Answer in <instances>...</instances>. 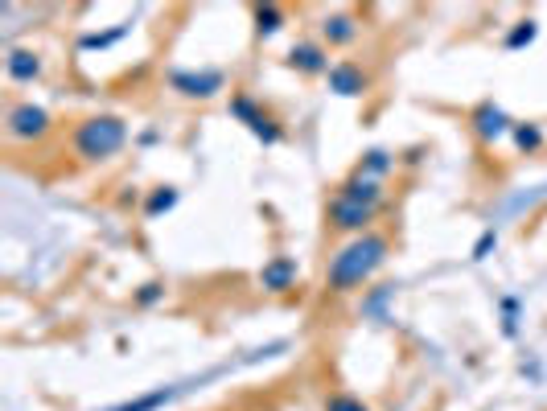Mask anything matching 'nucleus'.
Segmentation results:
<instances>
[{
	"mask_svg": "<svg viewBox=\"0 0 547 411\" xmlns=\"http://www.w3.org/2000/svg\"><path fill=\"white\" fill-rule=\"evenodd\" d=\"M387 251H391L387 235H374V230L342 243L338 251H333V259L325 263V288L338 296L358 292L363 284H371V279L379 276V268L387 263Z\"/></svg>",
	"mask_w": 547,
	"mask_h": 411,
	"instance_id": "f257e3e1",
	"label": "nucleus"
},
{
	"mask_svg": "<svg viewBox=\"0 0 547 411\" xmlns=\"http://www.w3.org/2000/svg\"><path fill=\"white\" fill-rule=\"evenodd\" d=\"M383 202H387V189L383 181L374 177H363V173H350L330 197V227L338 235H366L371 222L379 218Z\"/></svg>",
	"mask_w": 547,
	"mask_h": 411,
	"instance_id": "f03ea898",
	"label": "nucleus"
},
{
	"mask_svg": "<svg viewBox=\"0 0 547 411\" xmlns=\"http://www.w3.org/2000/svg\"><path fill=\"white\" fill-rule=\"evenodd\" d=\"M124 144H128V123H124V115H111V111L87 115V120H79V128L70 132V148H75V156L87 164L111 161Z\"/></svg>",
	"mask_w": 547,
	"mask_h": 411,
	"instance_id": "7ed1b4c3",
	"label": "nucleus"
},
{
	"mask_svg": "<svg viewBox=\"0 0 547 411\" xmlns=\"http://www.w3.org/2000/svg\"><path fill=\"white\" fill-rule=\"evenodd\" d=\"M231 115H235V120L247 123L251 136L264 140V144H280V140H284L280 120H276L272 111H264V107H259L256 99L247 95V90H235V95H231Z\"/></svg>",
	"mask_w": 547,
	"mask_h": 411,
	"instance_id": "20e7f679",
	"label": "nucleus"
},
{
	"mask_svg": "<svg viewBox=\"0 0 547 411\" xmlns=\"http://www.w3.org/2000/svg\"><path fill=\"white\" fill-rule=\"evenodd\" d=\"M50 128H54L50 111L37 107V103H13L9 111H5V132H9V140H17V144L42 140Z\"/></svg>",
	"mask_w": 547,
	"mask_h": 411,
	"instance_id": "39448f33",
	"label": "nucleus"
},
{
	"mask_svg": "<svg viewBox=\"0 0 547 411\" xmlns=\"http://www.w3.org/2000/svg\"><path fill=\"white\" fill-rule=\"evenodd\" d=\"M325 82H330V90L342 99H363L366 90H371V74H366L363 62H354V58H338V62L330 66V74H325Z\"/></svg>",
	"mask_w": 547,
	"mask_h": 411,
	"instance_id": "423d86ee",
	"label": "nucleus"
},
{
	"mask_svg": "<svg viewBox=\"0 0 547 411\" xmlns=\"http://www.w3.org/2000/svg\"><path fill=\"white\" fill-rule=\"evenodd\" d=\"M289 70L305 74V79H317V74H330V49L321 46V41H297V46L289 49Z\"/></svg>",
	"mask_w": 547,
	"mask_h": 411,
	"instance_id": "0eeeda50",
	"label": "nucleus"
},
{
	"mask_svg": "<svg viewBox=\"0 0 547 411\" xmlns=\"http://www.w3.org/2000/svg\"><path fill=\"white\" fill-rule=\"evenodd\" d=\"M174 90H182L185 99H210L223 90V74L218 70H174Z\"/></svg>",
	"mask_w": 547,
	"mask_h": 411,
	"instance_id": "6e6552de",
	"label": "nucleus"
},
{
	"mask_svg": "<svg viewBox=\"0 0 547 411\" xmlns=\"http://www.w3.org/2000/svg\"><path fill=\"white\" fill-rule=\"evenodd\" d=\"M297 259L292 255H272V259L259 268V284L268 288V292H289V288H297Z\"/></svg>",
	"mask_w": 547,
	"mask_h": 411,
	"instance_id": "1a4fd4ad",
	"label": "nucleus"
},
{
	"mask_svg": "<svg viewBox=\"0 0 547 411\" xmlns=\"http://www.w3.org/2000/svg\"><path fill=\"white\" fill-rule=\"evenodd\" d=\"M469 123H473V132H478V140H486V144H494V140H502L506 132H510L502 107H494V103H481L478 111L469 115Z\"/></svg>",
	"mask_w": 547,
	"mask_h": 411,
	"instance_id": "9d476101",
	"label": "nucleus"
},
{
	"mask_svg": "<svg viewBox=\"0 0 547 411\" xmlns=\"http://www.w3.org/2000/svg\"><path fill=\"white\" fill-rule=\"evenodd\" d=\"M358 41V21L350 13H333V16H325L321 21V46H354Z\"/></svg>",
	"mask_w": 547,
	"mask_h": 411,
	"instance_id": "9b49d317",
	"label": "nucleus"
},
{
	"mask_svg": "<svg viewBox=\"0 0 547 411\" xmlns=\"http://www.w3.org/2000/svg\"><path fill=\"white\" fill-rule=\"evenodd\" d=\"M5 74H9L13 82H34L37 74H42V58L34 54V49H9V58H5Z\"/></svg>",
	"mask_w": 547,
	"mask_h": 411,
	"instance_id": "f8f14e48",
	"label": "nucleus"
},
{
	"mask_svg": "<svg viewBox=\"0 0 547 411\" xmlns=\"http://www.w3.org/2000/svg\"><path fill=\"white\" fill-rule=\"evenodd\" d=\"M391 169H395V156H391L387 148H366V153H363V161H358V169H354V173H363V177L383 181V173H391Z\"/></svg>",
	"mask_w": 547,
	"mask_h": 411,
	"instance_id": "ddd939ff",
	"label": "nucleus"
},
{
	"mask_svg": "<svg viewBox=\"0 0 547 411\" xmlns=\"http://www.w3.org/2000/svg\"><path fill=\"white\" fill-rule=\"evenodd\" d=\"M251 21H256V37H276L284 25V8L280 5H256L251 8Z\"/></svg>",
	"mask_w": 547,
	"mask_h": 411,
	"instance_id": "4468645a",
	"label": "nucleus"
},
{
	"mask_svg": "<svg viewBox=\"0 0 547 411\" xmlns=\"http://www.w3.org/2000/svg\"><path fill=\"white\" fill-rule=\"evenodd\" d=\"M177 206V189L174 185H157L149 194V202H144V218H161L165 210H174Z\"/></svg>",
	"mask_w": 547,
	"mask_h": 411,
	"instance_id": "2eb2a0df",
	"label": "nucleus"
},
{
	"mask_svg": "<svg viewBox=\"0 0 547 411\" xmlns=\"http://www.w3.org/2000/svg\"><path fill=\"white\" fill-rule=\"evenodd\" d=\"M510 132L522 153H539V148H543V128H539V123H514Z\"/></svg>",
	"mask_w": 547,
	"mask_h": 411,
	"instance_id": "dca6fc26",
	"label": "nucleus"
},
{
	"mask_svg": "<svg viewBox=\"0 0 547 411\" xmlns=\"http://www.w3.org/2000/svg\"><path fill=\"white\" fill-rule=\"evenodd\" d=\"M169 399H174V391H169V386H161V391L144 395V399H136V403H124V407H116V411H157V407H165Z\"/></svg>",
	"mask_w": 547,
	"mask_h": 411,
	"instance_id": "f3484780",
	"label": "nucleus"
},
{
	"mask_svg": "<svg viewBox=\"0 0 547 411\" xmlns=\"http://www.w3.org/2000/svg\"><path fill=\"white\" fill-rule=\"evenodd\" d=\"M325 411H371V407L350 391H333V395H325Z\"/></svg>",
	"mask_w": 547,
	"mask_h": 411,
	"instance_id": "a211bd4d",
	"label": "nucleus"
},
{
	"mask_svg": "<svg viewBox=\"0 0 547 411\" xmlns=\"http://www.w3.org/2000/svg\"><path fill=\"white\" fill-rule=\"evenodd\" d=\"M535 33H539L535 21H519L510 33H506V46H510V49H522V46H531V41H535Z\"/></svg>",
	"mask_w": 547,
	"mask_h": 411,
	"instance_id": "6ab92c4d",
	"label": "nucleus"
},
{
	"mask_svg": "<svg viewBox=\"0 0 547 411\" xmlns=\"http://www.w3.org/2000/svg\"><path fill=\"white\" fill-rule=\"evenodd\" d=\"M165 296V284H157V279H149V284H141V292H136V304L141 309H153V304Z\"/></svg>",
	"mask_w": 547,
	"mask_h": 411,
	"instance_id": "aec40b11",
	"label": "nucleus"
},
{
	"mask_svg": "<svg viewBox=\"0 0 547 411\" xmlns=\"http://www.w3.org/2000/svg\"><path fill=\"white\" fill-rule=\"evenodd\" d=\"M120 33H124V29H116V33H87V37H83V49H95V46H111V41H116Z\"/></svg>",
	"mask_w": 547,
	"mask_h": 411,
	"instance_id": "412c9836",
	"label": "nucleus"
},
{
	"mask_svg": "<svg viewBox=\"0 0 547 411\" xmlns=\"http://www.w3.org/2000/svg\"><path fill=\"white\" fill-rule=\"evenodd\" d=\"M494 243H498V238H494V230H486V235L478 238V247H473V255H478V259H481V255H486V251H489V247H494Z\"/></svg>",
	"mask_w": 547,
	"mask_h": 411,
	"instance_id": "4be33fe9",
	"label": "nucleus"
}]
</instances>
